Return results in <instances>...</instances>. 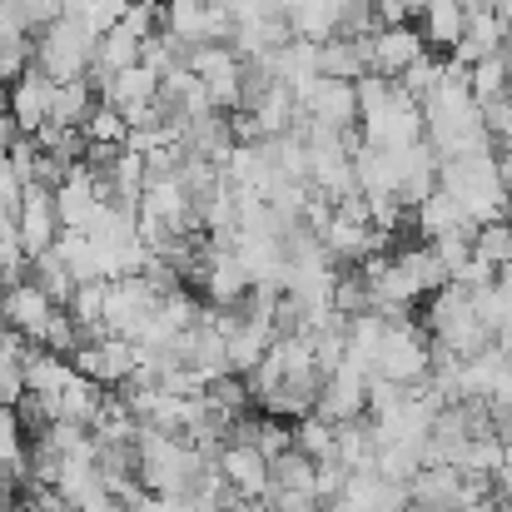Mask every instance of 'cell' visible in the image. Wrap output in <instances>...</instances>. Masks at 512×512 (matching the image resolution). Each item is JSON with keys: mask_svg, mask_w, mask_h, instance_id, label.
<instances>
[{"mask_svg": "<svg viewBox=\"0 0 512 512\" xmlns=\"http://www.w3.org/2000/svg\"><path fill=\"white\" fill-rule=\"evenodd\" d=\"M438 184L468 209L473 224L508 219L512 189H508V179H503V170H498V150H478V155L443 160V165H438Z\"/></svg>", "mask_w": 512, "mask_h": 512, "instance_id": "1", "label": "cell"}, {"mask_svg": "<svg viewBox=\"0 0 512 512\" xmlns=\"http://www.w3.org/2000/svg\"><path fill=\"white\" fill-rule=\"evenodd\" d=\"M95 45H100V35H95L85 20L60 15L55 25L35 30V65H40L55 85H65V80L90 75V65H95Z\"/></svg>", "mask_w": 512, "mask_h": 512, "instance_id": "2", "label": "cell"}, {"mask_svg": "<svg viewBox=\"0 0 512 512\" xmlns=\"http://www.w3.org/2000/svg\"><path fill=\"white\" fill-rule=\"evenodd\" d=\"M373 373H383V378H393V383H408V388L428 383V373H433V334H428L423 324H413L408 314L393 319L388 334H383Z\"/></svg>", "mask_w": 512, "mask_h": 512, "instance_id": "3", "label": "cell"}, {"mask_svg": "<svg viewBox=\"0 0 512 512\" xmlns=\"http://www.w3.org/2000/svg\"><path fill=\"white\" fill-rule=\"evenodd\" d=\"M299 100V115L304 125H319V130H339L348 135L358 125V85L353 80H334V75H314L294 90Z\"/></svg>", "mask_w": 512, "mask_h": 512, "instance_id": "4", "label": "cell"}, {"mask_svg": "<svg viewBox=\"0 0 512 512\" xmlns=\"http://www.w3.org/2000/svg\"><path fill=\"white\" fill-rule=\"evenodd\" d=\"M15 224H20V239H25V254H50L55 239H60V214H55V184H40L30 179L25 184V199L15 209Z\"/></svg>", "mask_w": 512, "mask_h": 512, "instance_id": "5", "label": "cell"}, {"mask_svg": "<svg viewBox=\"0 0 512 512\" xmlns=\"http://www.w3.org/2000/svg\"><path fill=\"white\" fill-rule=\"evenodd\" d=\"M363 50H368V70L398 80L418 55H428V40H423L418 25H378V30L363 40Z\"/></svg>", "mask_w": 512, "mask_h": 512, "instance_id": "6", "label": "cell"}, {"mask_svg": "<svg viewBox=\"0 0 512 512\" xmlns=\"http://www.w3.org/2000/svg\"><path fill=\"white\" fill-rule=\"evenodd\" d=\"M219 473H224V483L239 493V498H254V503H264L269 498V488H274V463L254 448V443H224L219 448Z\"/></svg>", "mask_w": 512, "mask_h": 512, "instance_id": "7", "label": "cell"}, {"mask_svg": "<svg viewBox=\"0 0 512 512\" xmlns=\"http://www.w3.org/2000/svg\"><path fill=\"white\" fill-rule=\"evenodd\" d=\"M60 304L35 284V279H20V284H5L0 289V319L10 324V329H20L25 339H45V329H50V314H55Z\"/></svg>", "mask_w": 512, "mask_h": 512, "instance_id": "8", "label": "cell"}, {"mask_svg": "<svg viewBox=\"0 0 512 512\" xmlns=\"http://www.w3.org/2000/svg\"><path fill=\"white\" fill-rule=\"evenodd\" d=\"M50 95H55V80H50L40 65H30V70L10 85V120H15L20 135H40V130L50 125Z\"/></svg>", "mask_w": 512, "mask_h": 512, "instance_id": "9", "label": "cell"}, {"mask_svg": "<svg viewBox=\"0 0 512 512\" xmlns=\"http://www.w3.org/2000/svg\"><path fill=\"white\" fill-rule=\"evenodd\" d=\"M368 378H373V373H363V368H353V363H339V368L324 378V388H319V413L334 418V423L363 418V413H368Z\"/></svg>", "mask_w": 512, "mask_h": 512, "instance_id": "10", "label": "cell"}, {"mask_svg": "<svg viewBox=\"0 0 512 512\" xmlns=\"http://www.w3.org/2000/svg\"><path fill=\"white\" fill-rule=\"evenodd\" d=\"M160 85H165V75H160L155 65H145V60H135V65H125V70H115V75H105V80H95V90H100V100H110V105H135V100H160Z\"/></svg>", "mask_w": 512, "mask_h": 512, "instance_id": "11", "label": "cell"}, {"mask_svg": "<svg viewBox=\"0 0 512 512\" xmlns=\"http://www.w3.org/2000/svg\"><path fill=\"white\" fill-rule=\"evenodd\" d=\"M418 20H423L418 30H423L428 50H448V55H453V45H458L463 30H468V5H463V0H423Z\"/></svg>", "mask_w": 512, "mask_h": 512, "instance_id": "12", "label": "cell"}, {"mask_svg": "<svg viewBox=\"0 0 512 512\" xmlns=\"http://www.w3.org/2000/svg\"><path fill=\"white\" fill-rule=\"evenodd\" d=\"M75 378V363L70 353H55L45 343H30L25 353V393H45V398H60V388Z\"/></svg>", "mask_w": 512, "mask_h": 512, "instance_id": "13", "label": "cell"}, {"mask_svg": "<svg viewBox=\"0 0 512 512\" xmlns=\"http://www.w3.org/2000/svg\"><path fill=\"white\" fill-rule=\"evenodd\" d=\"M413 219H418V234H423L428 244H433V239H443V234H453V229H478V224L468 219V209H463L443 184H438V189L413 209Z\"/></svg>", "mask_w": 512, "mask_h": 512, "instance_id": "14", "label": "cell"}, {"mask_svg": "<svg viewBox=\"0 0 512 512\" xmlns=\"http://www.w3.org/2000/svg\"><path fill=\"white\" fill-rule=\"evenodd\" d=\"M95 110H100V90H95L90 75L65 80V85H55V95H50V120H55V125L85 130V120H90Z\"/></svg>", "mask_w": 512, "mask_h": 512, "instance_id": "15", "label": "cell"}, {"mask_svg": "<svg viewBox=\"0 0 512 512\" xmlns=\"http://www.w3.org/2000/svg\"><path fill=\"white\" fill-rule=\"evenodd\" d=\"M140 50H145V40L125 25V20H115L105 35H100V45H95V65H90V80H105V75H115V70H125V65H135L140 60Z\"/></svg>", "mask_w": 512, "mask_h": 512, "instance_id": "16", "label": "cell"}, {"mask_svg": "<svg viewBox=\"0 0 512 512\" xmlns=\"http://www.w3.org/2000/svg\"><path fill=\"white\" fill-rule=\"evenodd\" d=\"M105 393H110L105 383L75 373V378L60 388V398H55V423H80V428H90L95 413H100V403H105Z\"/></svg>", "mask_w": 512, "mask_h": 512, "instance_id": "17", "label": "cell"}, {"mask_svg": "<svg viewBox=\"0 0 512 512\" xmlns=\"http://www.w3.org/2000/svg\"><path fill=\"white\" fill-rule=\"evenodd\" d=\"M334 458H339L348 473L378 468V428H373V418H368V413L339 423V448H334Z\"/></svg>", "mask_w": 512, "mask_h": 512, "instance_id": "18", "label": "cell"}, {"mask_svg": "<svg viewBox=\"0 0 512 512\" xmlns=\"http://www.w3.org/2000/svg\"><path fill=\"white\" fill-rule=\"evenodd\" d=\"M294 448H299V453H309L314 463L334 458V448H339V423H334V418H324L319 408H314V413H304V418H294Z\"/></svg>", "mask_w": 512, "mask_h": 512, "instance_id": "19", "label": "cell"}, {"mask_svg": "<svg viewBox=\"0 0 512 512\" xmlns=\"http://www.w3.org/2000/svg\"><path fill=\"white\" fill-rule=\"evenodd\" d=\"M314 478H319V463L299 448H289L284 458H274V488L269 493H294V498H314Z\"/></svg>", "mask_w": 512, "mask_h": 512, "instance_id": "20", "label": "cell"}, {"mask_svg": "<svg viewBox=\"0 0 512 512\" xmlns=\"http://www.w3.org/2000/svg\"><path fill=\"white\" fill-rule=\"evenodd\" d=\"M468 90H473L478 105H488V100H498V95H512V60L498 50V55L468 65Z\"/></svg>", "mask_w": 512, "mask_h": 512, "instance_id": "21", "label": "cell"}, {"mask_svg": "<svg viewBox=\"0 0 512 512\" xmlns=\"http://www.w3.org/2000/svg\"><path fill=\"white\" fill-rule=\"evenodd\" d=\"M30 279H35V284H40V289H45L55 304H70V294H75V284H80V279L70 274V264H65L55 249L30 259Z\"/></svg>", "mask_w": 512, "mask_h": 512, "instance_id": "22", "label": "cell"}, {"mask_svg": "<svg viewBox=\"0 0 512 512\" xmlns=\"http://www.w3.org/2000/svg\"><path fill=\"white\" fill-rule=\"evenodd\" d=\"M473 254L493 269H508L512 264V219H493V224H478L473 229Z\"/></svg>", "mask_w": 512, "mask_h": 512, "instance_id": "23", "label": "cell"}, {"mask_svg": "<svg viewBox=\"0 0 512 512\" xmlns=\"http://www.w3.org/2000/svg\"><path fill=\"white\" fill-rule=\"evenodd\" d=\"M125 135H130L125 110L110 105V100H100V110L85 120V140H90V145H125Z\"/></svg>", "mask_w": 512, "mask_h": 512, "instance_id": "24", "label": "cell"}, {"mask_svg": "<svg viewBox=\"0 0 512 512\" xmlns=\"http://www.w3.org/2000/svg\"><path fill=\"white\" fill-rule=\"evenodd\" d=\"M438 80H443V60L428 50V55H418V60H413L403 75H398V90H403V95H413V100H423Z\"/></svg>", "mask_w": 512, "mask_h": 512, "instance_id": "25", "label": "cell"}, {"mask_svg": "<svg viewBox=\"0 0 512 512\" xmlns=\"http://www.w3.org/2000/svg\"><path fill=\"white\" fill-rule=\"evenodd\" d=\"M483 125H488L493 145H512V95H498L483 105Z\"/></svg>", "mask_w": 512, "mask_h": 512, "instance_id": "26", "label": "cell"}, {"mask_svg": "<svg viewBox=\"0 0 512 512\" xmlns=\"http://www.w3.org/2000/svg\"><path fill=\"white\" fill-rule=\"evenodd\" d=\"M343 483H348V468H343L339 458H324L319 463V478H314V498L319 503H334L343 493Z\"/></svg>", "mask_w": 512, "mask_h": 512, "instance_id": "27", "label": "cell"}, {"mask_svg": "<svg viewBox=\"0 0 512 512\" xmlns=\"http://www.w3.org/2000/svg\"><path fill=\"white\" fill-rule=\"evenodd\" d=\"M418 10H413V0H373V20L378 25H408Z\"/></svg>", "mask_w": 512, "mask_h": 512, "instance_id": "28", "label": "cell"}, {"mask_svg": "<svg viewBox=\"0 0 512 512\" xmlns=\"http://www.w3.org/2000/svg\"><path fill=\"white\" fill-rule=\"evenodd\" d=\"M5 120H10V85L0 80V125H5Z\"/></svg>", "mask_w": 512, "mask_h": 512, "instance_id": "29", "label": "cell"}, {"mask_svg": "<svg viewBox=\"0 0 512 512\" xmlns=\"http://www.w3.org/2000/svg\"><path fill=\"white\" fill-rule=\"evenodd\" d=\"M498 284L508 289V299H512V264H508V269H498Z\"/></svg>", "mask_w": 512, "mask_h": 512, "instance_id": "30", "label": "cell"}]
</instances>
